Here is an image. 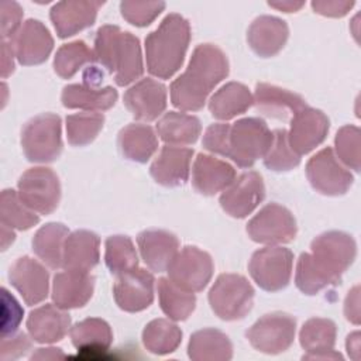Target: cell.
Returning a JSON list of instances; mask_svg holds the SVG:
<instances>
[{"mask_svg": "<svg viewBox=\"0 0 361 361\" xmlns=\"http://www.w3.org/2000/svg\"><path fill=\"white\" fill-rule=\"evenodd\" d=\"M235 179V169L212 155L199 154L192 168V185L193 188L206 196H212L220 190H224Z\"/></svg>", "mask_w": 361, "mask_h": 361, "instance_id": "cell-25", "label": "cell"}, {"mask_svg": "<svg viewBox=\"0 0 361 361\" xmlns=\"http://www.w3.org/2000/svg\"><path fill=\"white\" fill-rule=\"evenodd\" d=\"M289 35L288 24L274 16L257 17L247 31L250 48L261 58L276 55L286 44Z\"/></svg>", "mask_w": 361, "mask_h": 361, "instance_id": "cell-23", "label": "cell"}, {"mask_svg": "<svg viewBox=\"0 0 361 361\" xmlns=\"http://www.w3.org/2000/svg\"><path fill=\"white\" fill-rule=\"evenodd\" d=\"M272 144L264 157V165L275 172H285L296 168L300 164V155H298L289 145L288 131L275 130Z\"/></svg>", "mask_w": 361, "mask_h": 361, "instance_id": "cell-43", "label": "cell"}, {"mask_svg": "<svg viewBox=\"0 0 361 361\" xmlns=\"http://www.w3.org/2000/svg\"><path fill=\"white\" fill-rule=\"evenodd\" d=\"M254 104L259 113L278 120H285L288 116H293L307 107L302 96L269 83H258L255 86Z\"/></svg>", "mask_w": 361, "mask_h": 361, "instance_id": "cell-27", "label": "cell"}, {"mask_svg": "<svg viewBox=\"0 0 361 361\" xmlns=\"http://www.w3.org/2000/svg\"><path fill=\"white\" fill-rule=\"evenodd\" d=\"M94 289V278L89 272L65 269L54 276L52 300L54 305L68 310L85 306Z\"/></svg>", "mask_w": 361, "mask_h": 361, "instance_id": "cell-21", "label": "cell"}, {"mask_svg": "<svg viewBox=\"0 0 361 361\" xmlns=\"http://www.w3.org/2000/svg\"><path fill=\"white\" fill-rule=\"evenodd\" d=\"M337 327L333 320L323 317L309 319L300 329V345L307 351L303 360H343L334 351Z\"/></svg>", "mask_w": 361, "mask_h": 361, "instance_id": "cell-22", "label": "cell"}, {"mask_svg": "<svg viewBox=\"0 0 361 361\" xmlns=\"http://www.w3.org/2000/svg\"><path fill=\"white\" fill-rule=\"evenodd\" d=\"M354 6V1H312V7L314 13L326 16V17H343L345 16L351 7Z\"/></svg>", "mask_w": 361, "mask_h": 361, "instance_id": "cell-49", "label": "cell"}, {"mask_svg": "<svg viewBox=\"0 0 361 361\" xmlns=\"http://www.w3.org/2000/svg\"><path fill=\"white\" fill-rule=\"evenodd\" d=\"M104 116L102 113H76L66 117L68 142L73 147L90 144L102 131Z\"/></svg>", "mask_w": 361, "mask_h": 361, "instance_id": "cell-42", "label": "cell"}, {"mask_svg": "<svg viewBox=\"0 0 361 361\" xmlns=\"http://www.w3.org/2000/svg\"><path fill=\"white\" fill-rule=\"evenodd\" d=\"M1 224L10 228L28 230L39 221L37 212L30 209L20 197L18 192L4 189L0 197Z\"/></svg>", "mask_w": 361, "mask_h": 361, "instance_id": "cell-39", "label": "cell"}, {"mask_svg": "<svg viewBox=\"0 0 361 361\" xmlns=\"http://www.w3.org/2000/svg\"><path fill=\"white\" fill-rule=\"evenodd\" d=\"M117 90L111 86L103 89L87 85H68L62 90V104L68 109H82L87 111H104L117 102Z\"/></svg>", "mask_w": 361, "mask_h": 361, "instance_id": "cell-31", "label": "cell"}, {"mask_svg": "<svg viewBox=\"0 0 361 361\" xmlns=\"http://www.w3.org/2000/svg\"><path fill=\"white\" fill-rule=\"evenodd\" d=\"M306 176L314 190L327 196L344 195L354 180L351 172L341 165L330 147L307 161Z\"/></svg>", "mask_w": 361, "mask_h": 361, "instance_id": "cell-13", "label": "cell"}, {"mask_svg": "<svg viewBox=\"0 0 361 361\" xmlns=\"http://www.w3.org/2000/svg\"><path fill=\"white\" fill-rule=\"evenodd\" d=\"M329 118L317 109L305 107L292 116L290 130L288 133V141L290 148L303 155L320 145L329 133Z\"/></svg>", "mask_w": 361, "mask_h": 361, "instance_id": "cell-16", "label": "cell"}, {"mask_svg": "<svg viewBox=\"0 0 361 361\" xmlns=\"http://www.w3.org/2000/svg\"><path fill=\"white\" fill-rule=\"evenodd\" d=\"M124 104L135 120L152 121L166 107V87L151 78L141 79L126 92Z\"/></svg>", "mask_w": 361, "mask_h": 361, "instance_id": "cell-20", "label": "cell"}, {"mask_svg": "<svg viewBox=\"0 0 361 361\" xmlns=\"http://www.w3.org/2000/svg\"><path fill=\"white\" fill-rule=\"evenodd\" d=\"M11 47L21 65H39L49 56L54 39L39 20L30 18L11 38Z\"/></svg>", "mask_w": 361, "mask_h": 361, "instance_id": "cell-17", "label": "cell"}, {"mask_svg": "<svg viewBox=\"0 0 361 361\" xmlns=\"http://www.w3.org/2000/svg\"><path fill=\"white\" fill-rule=\"evenodd\" d=\"M228 75L226 54L213 44L195 48L186 71L171 83V102L183 111L200 110L209 93Z\"/></svg>", "mask_w": 361, "mask_h": 361, "instance_id": "cell-3", "label": "cell"}, {"mask_svg": "<svg viewBox=\"0 0 361 361\" xmlns=\"http://www.w3.org/2000/svg\"><path fill=\"white\" fill-rule=\"evenodd\" d=\"M113 295L116 303L124 312H141L154 300V276L147 269L137 267L117 276Z\"/></svg>", "mask_w": 361, "mask_h": 361, "instance_id": "cell-15", "label": "cell"}, {"mask_svg": "<svg viewBox=\"0 0 361 361\" xmlns=\"http://www.w3.org/2000/svg\"><path fill=\"white\" fill-rule=\"evenodd\" d=\"M157 131L168 145H190L197 141L202 126L196 116L169 111L158 121Z\"/></svg>", "mask_w": 361, "mask_h": 361, "instance_id": "cell-34", "label": "cell"}, {"mask_svg": "<svg viewBox=\"0 0 361 361\" xmlns=\"http://www.w3.org/2000/svg\"><path fill=\"white\" fill-rule=\"evenodd\" d=\"M137 244L144 262L155 272L166 271L179 251L176 235L166 230H144L138 234Z\"/></svg>", "mask_w": 361, "mask_h": 361, "instance_id": "cell-26", "label": "cell"}, {"mask_svg": "<svg viewBox=\"0 0 361 361\" xmlns=\"http://www.w3.org/2000/svg\"><path fill=\"white\" fill-rule=\"evenodd\" d=\"M247 233L259 244L290 243L296 235V220L286 207L268 203L248 221Z\"/></svg>", "mask_w": 361, "mask_h": 361, "instance_id": "cell-11", "label": "cell"}, {"mask_svg": "<svg viewBox=\"0 0 361 361\" xmlns=\"http://www.w3.org/2000/svg\"><path fill=\"white\" fill-rule=\"evenodd\" d=\"M94 61V52L83 41L78 39L59 47L54 58V69L61 78L71 79L82 66Z\"/></svg>", "mask_w": 361, "mask_h": 361, "instance_id": "cell-40", "label": "cell"}, {"mask_svg": "<svg viewBox=\"0 0 361 361\" xmlns=\"http://www.w3.org/2000/svg\"><path fill=\"white\" fill-rule=\"evenodd\" d=\"M72 344L82 351H106L113 341L110 326L97 317L85 319L71 327Z\"/></svg>", "mask_w": 361, "mask_h": 361, "instance_id": "cell-36", "label": "cell"}, {"mask_svg": "<svg viewBox=\"0 0 361 361\" xmlns=\"http://www.w3.org/2000/svg\"><path fill=\"white\" fill-rule=\"evenodd\" d=\"M193 151L190 148L165 145L149 166L154 180L162 186L173 188L183 185L189 178Z\"/></svg>", "mask_w": 361, "mask_h": 361, "instance_id": "cell-24", "label": "cell"}, {"mask_svg": "<svg viewBox=\"0 0 361 361\" xmlns=\"http://www.w3.org/2000/svg\"><path fill=\"white\" fill-rule=\"evenodd\" d=\"M347 353L353 360H358L360 358V333L354 331L347 337Z\"/></svg>", "mask_w": 361, "mask_h": 361, "instance_id": "cell-53", "label": "cell"}, {"mask_svg": "<svg viewBox=\"0 0 361 361\" xmlns=\"http://www.w3.org/2000/svg\"><path fill=\"white\" fill-rule=\"evenodd\" d=\"M265 197V186L258 172L250 171L237 176L221 193V209L235 219L247 217Z\"/></svg>", "mask_w": 361, "mask_h": 361, "instance_id": "cell-14", "label": "cell"}, {"mask_svg": "<svg viewBox=\"0 0 361 361\" xmlns=\"http://www.w3.org/2000/svg\"><path fill=\"white\" fill-rule=\"evenodd\" d=\"M94 56L110 73L118 86L138 79L144 72L140 41L117 25L100 27L94 38Z\"/></svg>", "mask_w": 361, "mask_h": 361, "instance_id": "cell-5", "label": "cell"}, {"mask_svg": "<svg viewBox=\"0 0 361 361\" xmlns=\"http://www.w3.org/2000/svg\"><path fill=\"white\" fill-rule=\"evenodd\" d=\"M165 8L162 1H121L120 11L124 20L135 27L151 24Z\"/></svg>", "mask_w": 361, "mask_h": 361, "instance_id": "cell-45", "label": "cell"}, {"mask_svg": "<svg viewBox=\"0 0 361 361\" xmlns=\"http://www.w3.org/2000/svg\"><path fill=\"white\" fill-rule=\"evenodd\" d=\"M18 195L34 212L49 214L61 200L59 179L51 168H30L18 179Z\"/></svg>", "mask_w": 361, "mask_h": 361, "instance_id": "cell-9", "label": "cell"}, {"mask_svg": "<svg viewBox=\"0 0 361 361\" xmlns=\"http://www.w3.org/2000/svg\"><path fill=\"white\" fill-rule=\"evenodd\" d=\"M345 319L354 324L360 323V286H354L344 302Z\"/></svg>", "mask_w": 361, "mask_h": 361, "instance_id": "cell-50", "label": "cell"}, {"mask_svg": "<svg viewBox=\"0 0 361 361\" xmlns=\"http://www.w3.org/2000/svg\"><path fill=\"white\" fill-rule=\"evenodd\" d=\"M296 320L282 312L264 314L245 333L251 345L265 354L286 351L295 338Z\"/></svg>", "mask_w": 361, "mask_h": 361, "instance_id": "cell-10", "label": "cell"}, {"mask_svg": "<svg viewBox=\"0 0 361 361\" xmlns=\"http://www.w3.org/2000/svg\"><path fill=\"white\" fill-rule=\"evenodd\" d=\"M182 341L180 329L166 320V319H154L151 320L142 331L144 347L157 355H165L173 353Z\"/></svg>", "mask_w": 361, "mask_h": 361, "instance_id": "cell-38", "label": "cell"}, {"mask_svg": "<svg viewBox=\"0 0 361 361\" xmlns=\"http://www.w3.org/2000/svg\"><path fill=\"white\" fill-rule=\"evenodd\" d=\"M120 152L124 158L144 164L158 149V138L148 124L131 123L123 127L117 137Z\"/></svg>", "mask_w": 361, "mask_h": 361, "instance_id": "cell-30", "label": "cell"}, {"mask_svg": "<svg viewBox=\"0 0 361 361\" xmlns=\"http://www.w3.org/2000/svg\"><path fill=\"white\" fill-rule=\"evenodd\" d=\"M69 230L62 223L42 226L32 238V250L37 257L49 268H61L63 261V245Z\"/></svg>", "mask_w": 361, "mask_h": 361, "instance_id": "cell-35", "label": "cell"}, {"mask_svg": "<svg viewBox=\"0 0 361 361\" xmlns=\"http://www.w3.org/2000/svg\"><path fill=\"white\" fill-rule=\"evenodd\" d=\"M188 355L193 361H228L233 357V344L223 331L203 329L192 334Z\"/></svg>", "mask_w": 361, "mask_h": 361, "instance_id": "cell-32", "label": "cell"}, {"mask_svg": "<svg viewBox=\"0 0 361 361\" xmlns=\"http://www.w3.org/2000/svg\"><path fill=\"white\" fill-rule=\"evenodd\" d=\"M274 134L267 123L258 117H245L233 124L216 123L206 128L203 147L230 158L240 168H250L258 158H264L272 144Z\"/></svg>", "mask_w": 361, "mask_h": 361, "instance_id": "cell-2", "label": "cell"}, {"mask_svg": "<svg viewBox=\"0 0 361 361\" xmlns=\"http://www.w3.org/2000/svg\"><path fill=\"white\" fill-rule=\"evenodd\" d=\"M336 152L340 161L350 169L360 171V145H361V133L357 126H344L341 127L334 138Z\"/></svg>", "mask_w": 361, "mask_h": 361, "instance_id": "cell-44", "label": "cell"}, {"mask_svg": "<svg viewBox=\"0 0 361 361\" xmlns=\"http://www.w3.org/2000/svg\"><path fill=\"white\" fill-rule=\"evenodd\" d=\"M1 8V38L6 41L7 38H13L16 32L20 30L23 10L16 1H3L0 4Z\"/></svg>", "mask_w": 361, "mask_h": 361, "instance_id": "cell-47", "label": "cell"}, {"mask_svg": "<svg viewBox=\"0 0 361 361\" xmlns=\"http://www.w3.org/2000/svg\"><path fill=\"white\" fill-rule=\"evenodd\" d=\"M21 147L30 162H52L62 152L61 117L42 113L28 120L21 133Z\"/></svg>", "mask_w": 361, "mask_h": 361, "instance_id": "cell-6", "label": "cell"}, {"mask_svg": "<svg viewBox=\"0 0 361 361\" xmlns=\"http://www.w3.org/2000/svg\"><path fill=\"white\" fill-rule=\"evenodd\" d=\"M71 327V317L63 309L54 305H44L34 309L27 319V329L37 343H55L65 337Z\"/></svg>", "mask_w": 361, "mask_h": 361, "instance_id": "cell-28", "label": "cell"}, {"mask_svg": "<svg viewBox=\"0 0 361 361\" xmlns=\"http://www.w3.org/2000/svg\"><path fill=\"white\" fill-rule=\"evenodd\" d=\"M293 254L283 247H265L255 251L248 271L254 282L267 292H278L288 286L292 275Z\"/></svg>", "mask_w": 361, "mask_h": 361, "instance_id": "cell-8", "label": "cell"}, {"mask_svg": "<svg viewBox=\"0 0 361 361\" xmlns=\"http://www.w3.org/2000/svg\"><path fill=\"white\" fill-rule=\"evenodd\" d=\"M14 49L11 44L3 39L1 42V76L7 78L14 71V61H13Z\"/></svg>", "mask_w": 361, "mask_h": 361, "instance_id": "cell-51", "label": "cell"}, {"mask_svg": "<svg viewBox=\"0 0 361 361\" xmlns=\"http://www.w3.org/2000/svg\"><path fill=\"white\" fill-rule=\"evenodd\" d=\"M65 358V354L61 351V348L49 347V348H38L37 353L31 355V360H59Z\"/></svg>", "mask_w": 361, "mask_h": 361, "instance_id": "cell-52", "label": "cell"}, {"mask_svg": "<svg viewBox=\"0 0 361 361\" xmlns=\"http://www.w3.org/2000/svg\"><path fill=\"white\" fill-rule=\"evenodd\" d=\"M23 319V309L6 288H1V337L14 334Z\"/></svg>", "mask_w": 361, "mask_h": 361, "instance_id": "cell-46", "label": "cell"}, {"mask_svg": "<svg viewBox=\"0 0 361 361\" xmlns=\"http://www.w3.org/2000/svg\"><path fill=\"white\" fill-rule=\"evenodd\" d=\"M252 103L254 97L245 85L228 82L210 97L209 110L217 120H230L247 111Z\"/></svg>", "mask_w": 361, "mask_h": 361, "instance_id": "cell-33", "label": "cell"}, {"mask_svg": "<svg viewBox=\"0 0 361 361\" xmlns=\"http://www.w3.org/2000/svg\"><path fill=\"white\" fill-rule=\"evenodd\" d=\"M305 3L303 1H279V3H268V6L274 7V8H278V10H282L285 13H292V11H298Z\"/></svg>", "mask_w": 361, "mask_h": 361, "instance_id": "cell-54", "label": "cell"}, {"mask_svg": "<svg viewBox=\"0 0 361 361\" xmlns=\"http://www.w3.org/2000/svg\"><path fill=\"white\" fill-rule=\"evenodd\" d=\"M100 238L89 230H76L66 237L62 267L71 271L89 272L99 264Z\"/></svg>", "mask_w": 361, "mask_h": 361, "instance_id": "cell-29", "label": "cell"}, {"mask_svg": "<svg viewBox=\"0 0 361 361\" xmlns=\"http://www.w3.org/2000/svg\"><path fill=\"white\" fill-rule=\"evenodd\" d=\"M213 268V259L206 251L186 245L178 251L166 271L169 279L179 288L200 292L210 282Z\"/></svg>", "mask_w": 361, "mask_h": 361, "instance_id": "cell-12", "label": "cell"}, {"mask_svg": "<svg viewBox=\"0 0 361 361\" xmlns=\"http://www.w3.org/2000/svg\"><path fill=\"white\" fill-rule=\"evenodd\" d=\"M190 41V25L180 14H168L145 38L147 69L159 79H169L182 66Z\"/></svg>", "mask_w": 361, "mask_h": 361, "instance_id": "cell-4", "label": "cell"}, {"mask_svg": "<svg viewBox=\"0 0 361 361\" xmlns=\"http://www.w3.org/2000/svg\"><path fill=\"white\" fill-rule=\"evenodd\" d=\"M103 4L104 1L86 0H68L54 4L49 11V17L58 37L68 38L93 25L97 11Z\"/></svg>", "mask_w": 361, "mask_h": 361, "instance_id": "cell-18", "label": "cell"}, {"mask_svg": "<svg viewBox=\"0 0 361 361\" xmlns=\"http://www.w3.org/2000/svg\"><path fill=\"white\" fill-rule=\"evenodd\" d=\"M254 288L238 274H221L209 292L212 310L223 320L243 319L252 307Z\"/></svg>", "mask_w": 361, "mask_h": 361, "instance_id": "cell-7", "label": "cell"}, {"mask_svg": "<svg viewBox=\"0 0 361 361\" xmlns=\"http://www.w3.org/2000/svg\"><path fill=\"white\" fill-rule=\"evenodd\" d=\"M30 348L31 341L24 333L10 334V337H1V360L18 358L24 355Z\"/></svg>", "mask_w": 361, "mask_h": 361, "instance_id": "cell-48", "label": "cell"}, {"mask_svg": "<svg viewBox=\"0 0 361 361\" xmlns=\"http://www.w3.org/2000/svg\"><path fill=\"white\" fill-rule=\"evenodd\" d=\"M158 298L162 312L171 320H186L196 306V296L193 292L179 288L169 278H159Z\"/></svg>", "mask_w": 361, "mask_h": 361, "instance_id": "cell-37", "label": "cell"}, {"mask_svg": "<svg viewBox=\"0 0 361 361\" xmlns=\"http://www.w3.org/2000/svg\"><path fill=\"white\" fill-rule=\"evenodd\" d=\"M8 279L30 306L42 302L48 296V271L30 257H21L11 265Z\"/></svg>", "mask_w": 361, "mask_h": 361, "instance_id": "cell-19", "label": "cell"}, {"mask_svg": "<svg viewBox=\"0 0 361 361\" xmlns=\"http://www.w3.org/2000/svg\"><path fill=\"white\" fill-rule=\"evenodd\" d=\"M104 262L109 271L118 276L138 267V257L134 244L127 235H111L106 240Z\"/></svg>", "mask_w": 361, "mask_h": 361, "instance_id": "cell-41", "label": "cell"}, {"mask_svg": "<svg viewBox=\"0 0 361 361\" xmlns=\"http://www.w3.org/2000/svg\"><path fill=\"white\" fill-rule=\"evenodd\" d=\"M14 237H16V234H14L13 228L1 224V250L3 251L7 250V247L14 241Z\"/></svg>", "mask_w": 361, "mask_h": 361, "instance_id": "cell-55", "label": "cell"}, {"mask_svg": "<svg viewBox=\"0 0 361 361\" xmlns=\"http://www.w3.org/2000/svg\"><path fill=\"white\" fill-rule=\"evenodd\" d=\"M312 252L300 254L296 264L295 283L305 295L337 285L357 254L354 238L344 231H326L310 244Z\"/></svg>", "mask_w": 361, "mask_h": 361, "instance_id": "cell-1", "label": "cell"}]
</instances>
